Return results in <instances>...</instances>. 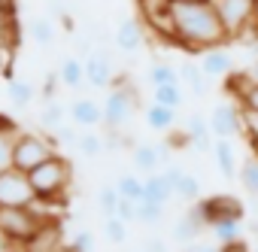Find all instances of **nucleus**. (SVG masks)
I'll use <instances>...</instances> for the list:
<instances>
[{
	"label": "nucleus",
	"instance_id": "nucleus-24",
	"mask_svg": "<svg viewBox=\"0 0 258 252\" xmlns=\"http://www.w3.org/2000/svg\"><path fill=\"white\" fill-rule=\"evenodd\" d=\"M7 94H10L13 106L25 109V106H31V100H34L37 88H34L31 82H25V79H10V85H7Z\"/></svg>",
	"mask_w": 258,
	"mask_h": 252
},
{
	"label": "nucleus",
	"instance_id": "nucleus-2",
	"mask_svg": "<svg viewBox=\"0 0 258 252\" xmlns=\"http://www.w3.org/2000/svg\"><path fill=\"white\" fill-rule=\"evenodd\" d=\"M28 176H31V185L37 192V201L64 204V195H67V188L73 182V164L61 152H55L49 161H43L40 167H34Z\"/></svg>",
	"mask_w": 258,
	"mask_h": 252
},
{
	"label": "nucleus",
	"instance_id": "nucleus-10",
	"mask_svg": "<svg viewBox=\"0 0 258 252\" xmlns=\"http://www.w3.org/2000/svg\"><path fill=\"white\" fill-rule=\"evenodd\" d=\"M210 225H207V219H204V213H201V207L195 204L191 210H185L176 222H173V240L176 243H195L198 240V234H204Z\"/></svg>",
	"mask_w": 258,
	"mask_h": 252
},
{
	"label": "nucleus",
	"instance_id": "nucleus-1",
	"mask_svg": "<svg viewBox=\"0 0 258 252\" xmlns=\"http://www.w3.org/2000/svg\"><path fill=\"white\" fill-rule=\"evenodd\" d=\"M173 25L179 49H188L195 55L228 43V31L213 0H179V4H173Z\"/></svg>",
	"mask_w": 258,
	"mask_h": 252
},
{
	"label": "nucleus",
	"instance_id": "nucleus-5",
	"mask_svg": "<svg viewBox=\"0 0 258 252\" xmlns=\"http://www.w3.org/2000/svg\"><path fill=\"white\" fill-rule=\"evenodd\" d=\"M228 40H243L255 25V0H213Z\"/></svg>",
	"mask_w": 258,
	"mask_h": 252
},
{
	"label": "nucleus",
	"instance_id": "nucleus-20",
	"mask_svg": "<svg viewBox=\"0 0 258 252\" xmlns=\"http://www.w3.org/2000/svg\"><path fill=\"white\" fill-rule=\"evenodd\" d=\"M213 152H216L219 173H222L225 179L237 176V155H234V146H231V140H228V137H219V143L213 146Z\"/></svg>",
	"mask_w": 258,
	"mask_h": 252
},
{
	"label": "nucleus",
	"instance_id": "nucleus-22",
	"mask_svg": "<svg viewBox=\"0 0 258 252\" xmlns=\"http://www.w3.org/2000/svg\"><path fill=\"white\" fill-rule=\"evenodd\" d=\"M185 131H188V137H191V146L195 149H210V124H207V118L201 115V112H191L188 115V121H185Z\"/></svg>",
	"mask_w": 258,
	"mask_h": 252
},
{
	"label": "nucleus",
	"instance_id": "nucleus-53",
	"mask_svg": "<svg viewBox=\"0 0 258 252\" xmlns=\"http://www.w3.org/2000/svg\"><path fill=\"white\" fill-rule=\"evenodd\" d=\"M252 31L258 34V0H255V25H252Z\"/></svg>",
	"mask_w": 258,
	"mask_h": 252
},
{
	"label": "nucleus",
	"instance_id": "nucleus-19",
	"mask_svg": "<svg viewBox=\"0 0 258 252\" xmlns=\"http://www.w3.org/2000/svg\"><path fill=\"white\" fill-rule=\"evenodd\" d=\"M146 124H149L152 131H170L173 124H176V109L155 100V103L146 109Z\"/></svg>",
	"mask_w": 258,
	"mask_h": 252
},
{
	"label": "nucleus",
	"instance_id": "nucleus-4",
	"mask_svg": "<svg viewBox=\"0 0 258 252\" xmlns=\"http://www.w3.org/2000/svg\"><path fill=\"white\" fill-rule=\"evenodd\" d=\"M49 216H43L34 207H0V231H4L16 246H28L37 231L43 228Z\"/></svg>",
	"mask_w": 258,
	"mask_h": 252
},
{
	"label": "nucleus",
	"instance_id": "nucleus-47",
	"mask_svg": "<svg viewBox=\"0 0 258 252\" xmlns=\"http://www.w3.org/2000/svg\"><path fill=\"white\" fill-rule=\"evenodd\" d=\"M222 252H252V249H249V243H246L243 237H237V240H231V243H222Z\"/></svg>",
	"mask_w": 258,
	"mask_h": 252
},
{
	"label": "nucleus",
	"instance_id": "nucleus-55",
	"mask_svg": "<svg viewBox=\"0 0 258 252\" xmlns=\"http://www.w3.org/2000/svg\"><path fill=\"white\" fill-rule=\"evenodd\" d=\"M182 252H195V246H188V249H182Z\"/></svg>",
	"mask_w": 258,
	"mask_h": 252
},
{
	"label": "nucleus",
	"instance_id": "nucleus-34",
	"mask_svg": "<svg viewBox=\"0 0 258 252\" xmlns=\"http://www.w3.org/2000/svg\"><path fill=\"white\" fill-rule=\"evenodd\" d=\"M161 213H164V204H155V201H146V198L137 204V222H143V225H158Z\"/></svg>",
	"mask_w": 258,
	"mask_h": 252
},
{
	"label": "nucleus",
	"instance_id": "nucleus-41",
	"mask_svg": "<svg viewBox=\"0 0 258 252\" xmlns=\"http://www.w3.org/2000/svg\"><path fill=\"white\" fill-rule=\"evenodd\" d=\"M55 140H58V146H61V143H64V146H73V143L79 140V131H76V124H73V121H70V124L64 121L61 128H55Z\"/></svg>",
	"mask_w": 258,
	"mask_h": 252
},
{
	"label": "nucleus",
	"instance_id": "nucleus-37",
	"mask_svg": "<svg viewBox=\"0 0 258 252\" xmlns=\"http://www.w3.org/2000/svg\"><path fill=\"white\" fill-rule=\"evenodd\" d=\"M19 131H0V170L13 167V146H16Z\"/></svg>",
	"mask_w": 258,
	"mask_h": 252
},
{
	"label": "nucleus",
	"instance_id": "nucleus-40",
	"mask_svg": "<svg viewBox=\"0 0 258 252\" xmlns=\"http://www.w3.org/2000/svg\"><path fill=\"white\" fill-rule=\"evenodd\" d=\"M152 85H164V82H179V70H173L170 64H152L149 70Z\"/></svg>",
	"mask_w": 258,
	"mask_h": 252
},
{
	"label": "nucleus",
	"instance_id": "nucleus-32",
	"mask_svg": "<svg viewBox=\"0 0 258 252\" xmlns=\"http://www.w3.org/2000/svg\"><path fill=\"white\" fill-rule=\"evenodd\" d=\"M76 146H79V152H82V155H88V158H97V155L103 152V137H100V134H94L91 128H85V131L79 134Z\"/></svg>",
	"mask_w": 258,
	"mask_h": 252
},
{
	"label": "nucleus",
	"instance_id": "nucleus-14",
	"mask_svg": "<svg viewBox=\"0 0 258 252\" xmlns=\"http://www.w3.org/2000/svg\"><path fill=\"white\" fill-rule=\"evenodd\" d=\"M85 79L94 85V88H103L112 82V61L106 52H91L85 55Z\"/></svg>",
	"mask_w": 258,
	"mask_h": 252
},
{
	"label": "nucleus",
	"instance_id": "nucleus-57",
	"mask_svg": "<svg viewBox=\"0 0 258 252\" xmlns=\"http://www.w3.org/2000/svg\"><path fill=\"white\" fill-rule=\"evenodd\" d=\"M255 252H258V249H255Z\"/></svg>",
	"mask_w": 258,
	"mask_h": 252
},
{
	"label": "nucleus",
	"instance_id": "nucleus-45",
	"mask_svg": "<svg viewBox=\"0 0 258 252\" xmlns=\"http://www.w3.org/2000/svg\"><path fill=\"white\" fill-rule=\"evenodd\" d=\"M240 106H243V109H258V82H252V85H249V91L243 94Z\"/></svg>",
	"mask_w": 258,
	"mask_h": 252
},
{
	"label": "nucleus",
	"instance_id": "nucleus-46",
	"mask_svg": "<svg viewBox=\"0 0 258 252\" xmlns=\"http://www.w3.org/2000/svg\"><path fill=\"white\" fill-rule=\"evenodd\" d=\"M19 16V0H0V19H16Z\"/></svg>",
	"mask_w": 258,
	"mask_h": 252
},
{
	"label": "nucleus",
	"instance_id": "nucleus-13",
	"mask_svg": "<svg viewBox=\"0 0 258 252\" xmlns=\"http://www.w3.org/2000/svg\"><path fill=\"white\" fill-rule=\"evenodd\" d=\"M201 70L204 76H228L234 70V55L228 52V46H213L207 52H201Z\"/></svg>",
	"mask_w": 258,
	"mask_h": 252
},
{
	"label": "nucleus",
	"instance_id": "nucleus-31",
	"mask_svg": "<svg viewBox=\"0 0 258 252\" xmlns=\"http://www.w3.org/2000/svg\"><path fill=\"white\" fill-rule=\"evenodd\" d=\"M70 115V109L64 106V103H58V100H52L46 109H43V115H40V121H43V128H49V131H55V128H61L64 124V118Z\"/></svg>",
	"mask_w": 258,
	"mask_h": 252
},
{
	"label": "nucleus",
	"instance_id": "nucleus-54",
	"mask_svg": "<svg viewBox=\"0 0 258 252\" xmlns=\"http://www.w3.org/2000/svg\"><path fill=\"white\" fill-rule=\"evenodd\" d=\"M13 252H34V249H31V246H16Z\"/></svg>",
	"mask_w": 258,
	"mask_h": 252
},
{
	"label": "nucleus",
	"instance_id": "nucleus-56",
	"mask_svg": "<svg viewBox=\"0 0 258 252\" xmlns=\"http://www.w3.org/2000/svg\"><path fill=\"white\" fill-rule=\"evenodd\" d=\"M173 4H179V0H173Z\"/></svg>",
	"mask_w": 258,
	"mask_h": 252
},
{
	"label": "nucleus",
	"instance_id": "nucleus-16",
	"mask_svg": "<svg viewBox=\"0 0 258 252\" xmlns=\"http://www.w3.org/2000/svg\"><path fill=\"white\" fill-rule=\"evenodd\" d=\"M143 185H146V201H155V204H167L170 198H176L173 195V179L164 173V170H155V173H149L146 179H143Z\"/></svg>",
	"mask_w": 258,
	"mask_h": 252
},
{
	"label": "nucleus",
	"instance_id": "nucleus-44",
	"mask_svg": "<svg viewBox=\"0 0 258 252\" xmlns=\"http://www.w3.org/2000/svg\"><path fill=\"white\" fill-rule=\"evenodd\" d=\"M167 146H170V149H185V146H191V137H188V131H185V128H182V131H173V128H170Z\"/></svg>",
	"mask_w": 258,
	"mask_h": 252
},
{
	"label": "nucleus",
	"instance_id": "nucleus-50",
	"mask_svg": "<svg viewBox=\"0 0 258 252\" xmlns=\"http://www.w3.org/2000/svg\"><path fill=\"white\" fill-rule=\"evenodd\" d=\"M246 73L252 76V82H258V58L252 61V67H246Z\"/></svg>",
	"mask_w": 258,
	"mask_h": 252
},
{
	"label": "nucleus",
	"instance_id": "nucleus-17",
	"mask_svg": "<svg viewBox=\"0 0 258 252\" xmlns=\"http://www.w3.org/2000/svg\"><path fill=\"white\" fill-rule=\"evenodd\" d=\"M61 234H64V228H61V222L58 219H46L43 222V228L37 231V237L28 243L34 252H52V249H58L64 240H61Z\"/></svg>",
	"mask_w": 258,
	"mask_h": 252
},
{
	"label": "nucleus",
	"instance_id": "nucleus-18",
	"mask_svg": "<svg viewBox=\"0 0 258 252\" xmlns=\"http://www.w3.org/2000/svg\"><path fill=\"white\" fill-rule=\"evenodd\" d=\"M164 173L173 179V195H176L179 201H201V182H198L191 173H185V170H179V167H167Z\"/></svg>",
	"mask_w": 258,
	"mask_h": 252
},
{
	"label": "nucleus",
	"instance_id": "nucleus-7",
	"mask_svg": "<svg viewBox=\"0 0 258 252\" xmlns=\"http://www.w3.org/2000/svg\"><path fill=\"white\" fill-rule=\"evenodd\" d=\"M134 109H137V91L131 85H121L103 103V124L106 128H124L127 118L134 115Z\"/></svg>",
	"mask_w": 258,
	"mask_h": 252
},
{
	"label": "nucleus",
	"instance_id": "nucleus-35",
	"mask_svg": "<svg viewBox=\"0 0 258 252\" xmlns=\"http://www.w3.org/2000/svg\"><path fill=\"white\" fill-rule=\"evenodd\" d=\"M31 37H34L37 46H52V40H55V25H52L49 19H37V22L31 25Z\"/></svg>",
	"mask_w": 258,
	"mask_h": 252
},
{
	"label": "nucleus",
	"instance_id": "nucleus-38",
	"mask_svg": "<svg viewBox=\"0 0 258 252\" xmlns=\"http://www.w3.org/2000/svg\"><path fill=\"white\" fill-rule=\"evenodd\" d=\"M118 201H121V195H118V188H115V185H103V188L97 192V204H100V210H103L106 216H115Z\"/></svg>",
	"mask_w": 258,
	"mask_h": 252
},
{
	"label": "nucleus",
	"instance_id": "nucleus-28",
	"mask_svg": "<svg viewBox=\"0 0 258 252\" xmlns=\"http://www.w3.org/2000/svg\"><path fill=\"white\" fill-rule=\"evenodd\" d=\"M237 176H240V182H243V188H246L249 195H255V198H258V155H252V158H246V161L240 164V170H237Z\"/></svg>",
	"mask_w": 258,
	"mask_h": 252
},
{
	"label": "nucleus",
	"instance_id": "nucleus-9",
	"mask_svg": "<svg viewBox=\"0 0 258 252\" xmlns=\"http://www.w3.org/2000/svg\"><path fill=\"white\" fill-rule=\"evenodd\" d=\"M210 128L219 137H234L243 134V118H240V103H219L210 115Z\"/></svg>",
	"mask_w": 258,
	"mask_h": 252
},
{
	"label": "nucleus",
	"instance_id": "nucleus-11",
	"mask_svg": "<svg viewBox=\"0 0 258 252\" xmlns=\"http://www.w3.org/2000/svg\"><path fill=\"white\" fill-rule=\"evenodd\" d=\"M143 43H146V25H143L140 19H124V22L118 25V31H115V46H118L121 52L134 55V52L143 49Z\"/></svg>",
	"mask_w": 258,
	"mask_h": 252
},
{
	"label": "nucleus",
	"instance_id": "nucleus-29",
	"mask_svg": "<svg viewBox=\"0 0 258 252\" xmlns=\"http://www.w3.org/2000/svg\"><path fill=\"white\" fill-rule=\"evenodd\" d=\"M115 188H118V195L121 198H127V201H143V195H146V185H143V179H137L134 173H127V176H121L118 182H115Z\"/></svg>",
	"mask_w": 258,
	"mask_h": 252
},
{
	"label": "nucleus",
	"instance_id": "nucleus-6",
	"mask_svg": "<svg viewBox=\"0 0 258 252\" xmlns=\"http://www.w3.org/2000/svg\"><path fill=\"white\" fill-rule=\"evenodd\" d=\"M34 201H37V192L25 170L19 167L0 170V207H31Z\"/></svg>",
	"mask_w": 258,
	"mask_h": 252
},
{
	"label": "nucleus",
	"instance_id": "nucleus-33",
	"mask_svg": "<svg viewBox=\"0 0 258 252\" xmlns=\"http://www.w3.org/2000/svg\"><path fill=\"white\" fill-rule=\"evenodd\" d=\"M173 10V0H137V13L140 19H155V16H167Z\"/></svg>",
	"mask_w": 258,
	"mask_h": 252
},
{
	"label": "nucleus",
	"instance_id": "nucleus-51",
	"mask_svg": "<svg viewBox=\"0 0 258 252\" xmlns=\"http://www.w3.org/2000/svg\"><path fill=\"white\" fill-rule=\"evenodd\" d=\"M195 246V243H191ZM195 252H222V246H195Z\"/></svg>",
	"mask_w": 258,
	"mask_h": 252
},
{
	"label": "nucleus",
	"instance_id": "nucleus-49",
	"mask_svg": "<svg viewBox=\"0 0 258 252\" xmlns=\"http://www.w3.org/2000/svg\"><path fill=\"white\" fill-rule=\"evenodd\" d=\"M13 249H16V243H13L4 231H0V252H13Z\"/></svg>",
	"mask_w": 258,
	"mask_h": 252
},
{
	"label": "nucleus",
	"instance_id": "nucleus-3",
	"mask_svg": "<svg viewBox=\"0 0 258 252\" xmlns=\"http://www.w3.org/2000/svg\"><path fill=\"white\" fill-rule=\"evenodd\" d=\"M58 152V140L37 134V131H19L16 146H13V167L31 173L34 167H40L43 161H49Z\"/></svg>",
	"mask_w": 258,
	"mask_h": 252
},
{
	"label": "nucleus",
	"instance_id": "nucleus-36",
	"mask_svg": "<svg viewBox=\"0 0 258 252\" xmlns=\"http://www.w3.org/2000/svg\"><path fill=\"white\" fill-rule=\"evenodd\" d=\"M240 118H243V137L252 143V149L258 146V109H243L240 106Z\"/></svg>",
	"mask_w": 258,
	"mask_h": 252
},
{
	"label": "nucleus",
	"instance_id": "nucleus-43",
	"mask_svg": "<svg viewBox=\"0 0 258 252\" xmlns=\"http://www.w3.org/2000/svg\"><path fill=\"white\" fill-rule=\"evenodd\" d=\"M73 249L76 252H94V234L91 231H79L73 237Z\"/></svg>",
	"mask_w": 258,
	"mask_h": 252
},
{
	"label": "nucleus",
	"instance_id": "nucleus-27",
	"mask_svg": "<svg viewBox=\"0 0 258 252\" xmlns=\"http://www.w3.org/2000/svg\"><path fill=\"white\" fill-rule=\"evenodd\" d=\"M0 46H4V49H13V52L22 46L19 16H16V19H0Z\"/></svg>",
	"mask_w": 258,
	"mask_h": 252
},
{
	"label": "nucleus",
	"instance_id": "nucleus-39",
	"mask_svg": "<svg viewBox=\"0 0 258 252\" xmlns=\"http://www.w3.org/2000/svg\"><path fill=\"white\" fill-rule=\"evenodd\" d=\"M103 237H106L109 243H124V237H127V222H121L118 216H106Z\"/></svg>",
	"mask_w": 258,
	"mask_h": 252
},
{
	"label": "nucleus",
	"instance_id": "nucleus-21",
	"mask_svg": "<svg viewBox=\"0 0 258 252\" xmlns=\"http://www.w3.org/2000/svg\"><path fill=\"white\" fill-rule=\"evenodd\" d=\"M58 82L67 85V88H79L85 82V61L79 58H64L61 67H58Z\"/></svg>",
	"mask_w": 258,
	"mask_h": 252
},
{
	"label": "nucleus",
	"instance_id": "nucleus-48",
	"mask_svg": "<svg viewBox=\"0 0 258 252\" xmlns=\"http://www.w3.org/2000/svg\"><path fill=\"white\" fill-rule=\"evenodd\" d=\"M143 252H167V243H161V240H146V246H143Z\"/></svg>",
	"mask_w": 258,
	"mask_h": 252
},
{
	"label": "nucleus",
	"instance_id": "nucleus-15",
	"mask_svg": "<svg viewBox=\"0 0 258 252\" xmlns=\"http://www.w3.org/2000/svg\"><path fill=\"white\" fill-rule=\"evenodd\" d=\"M70 121L76 124V128H97V124L103 121V106H97L88 97H79L70 106Z\"/></svg>",
	"mask_w": 258,
	"mask_h": 252
},
{
	"label": "nucleus",
	"instance_id": "nucleus-25",
	"mask_svg": "<svg viewBox=\"0 0 258 252\" xmlns=\"http://www.w3.org/2000/svg\"><path fill=\"white\" fill-rule=\"evenodd\" d=\"M152 91H155V100H158V103H164V106H173V109H179V106H182V100H185V94H182V82H164V85H152Z\"/></svg>",
	"mask_w": 258,
	"mask_h": 252
},
{
	"label": "nucleus",
	"instance_id": "nucleus-12",
	"mask_svg": "<svg viewBox=\"0 0 258 252\" xmlns=\"http://www.w3.org/2000/svg\"><path fill=\"white\" fill-rule=\"evenodd\" d=\"M170 155V146L164 143V146H152V143H140V146H134V152H131V161H134V167L140 170V173H155L158 170V164H164V158Z\"/></svg>",
	"mask_w": 258,
	"mask_h": 252
},
{
	"label": "nucleus",
	"instance_id": "nucleus-52",
	"mask_svg": "<svg viewBox=\"0 0 258 252\" xmlns=\"http://www.w3.org/2000/svg\"><path fill=\"white\" fill-rule=\"evenodd\" d=\"M52 252H76V249H73V243H61V246L52 249Z\"/></svg>",
	"mask_w": 258,
	"mask_h": 252
},
{
	"label": "nucleus",
	"instance_id": "nucleus-8",
	"mask_svg": "<svg viewBox=\"0 0 258 252\" xmlns=\"http://www.w3.org/2000/svg\"><path fill=\"white\" fill-rule=\"evenodd\" d=\"M198 207H201L207 225H213L219 219H240L243 222V216H246V207L237 195H210V198L198 201Z\"/></svg>",
	"mask_w": 258,
	"mask_h": 252
},
{
	"label": "nucleus",
	"instance_id": "nucleus-26",
	"mask_svg": "<svg viewBox=\"0 0 258 252\" xmlns=\"http://www.w3.org/2000/svg\"><path fill=\"white\" fill-rule=\"evenodd\" d=\"M204 70H201V64H182L179 67V82L185 85V88H191V94L195 97H204Z\"/></svg>",
	"mask_w": 258,
	"mask_h": 252
},
{
	"label": "nucleus",
	"instance_id": "nucleus-23",
	"mask_svg": "<svg viewBox=\"0 0 258 252\" xmlns=\"http://www.w3.org/2000/svg\"><path fill=\"white\" fill-rule=\"evenodd\" d=\"M249 85H252V76L246 73V70H231L228 76H225V94L228 97H234V103H240L243 100V94L249 91Z\"/></svg>",
	"mask_w": 258,
	"mask_h": 252
},
{
	"label": "nucleus",
	"instance_id": "nucleus-30",
	"mask_svg": "<svg viewBox=\"0 0 258 252\" xmlns=\"http://www.w3.org/2000/svg\"><path fill=\"white\" fill-rule=\"evenodd\" d=\"M210 231H213V237L219 243H231V240H237L243 234L240 231V219H219V222L210 225Z\"/></svg>",
	"mask_w": 258,
	"mask_h": 252
},
{
	"label": "nucleus",
	"instance_id": "nucleus-42",
	"mask_svg": "<svg viewBox=\"0 0 258 252\" xmlns=\"http://www.w3.org/2000/svg\"><path fill=\"white\" fill-rule=\"evenodd\" d=\"M115 216H118L121 222H137V201H127V198H121V201H118V210H115Z\"/></svg>",
	"mask_w": 258,
	"mask_h": 252
}]
</instances>
